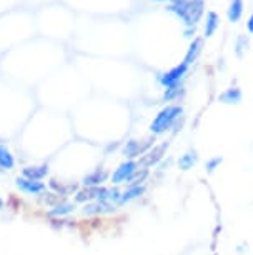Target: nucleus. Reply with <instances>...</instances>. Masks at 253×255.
<instances>
[{
  "label": "nucleus",
  "mask_w": 253,
  "mask_h": 255,
  "mask_svg": "<svg viewBox=\"0 0 253 255\" xmlns=\"http://www.w3.org/2000/svg\"><path fill=\"white\" fill-rule=\"evenodd\" d=\"M190 3H192V0H171V3L167 8L173 12L175 15H178L182 20H185L190 10Z\"/></svg>",
  "instance_id": "obj_11"
},
{
  "label": "nucleus",
  "mask_w": 253,
  "mask_h": 255,
  "mask_svg": "<svg viewBox=\"0 0 253 255\" xmlns=\"http://www.w3.org/2000/svg\"><path fill=\"white\" fill-rule=\"evenodd\" d=\"M180 94H182V89H180V85H175V87H169V89L165 90L164 99L167 100V102H170V100H173V99L178 97Z\"/></svg>",
  "instance_id": "obj_23"
},
{
  "label": "nucleus",
  "mask_w": 253,
  "mask_h": 255,
  "mask_svg": "<svg viewBox=\"0 0 253 255\" xmlns=\"http://www.w3.org/2000/svg\"><path fill=\"white\" fill-rule=\"evenodd\" d=\"M169 148V142H164V143H160V145H157L154 148H150L149 152L145 153V155H142L140 157V160H138V167H143V168H147V167H152V165H157L162 158H164V153L165 150Z\"/></svg>",
  "instance_id": "obj_4"
},
{
  "label": "nucleus",
  "mask_w": 253,
  "mask_h": 255,
  "mask_svg": "<svg viewBox=\"0 0 253 255\" xmlns=\"http://www.w3.org/2000/svg\"><path fill=\"white\" fill-rule=\"evenodd\" d=\"M107 212H115V205L112 204H105V202H88L84 207V214L85 215H102Z\"/></svg>",
  "instance_id": "obj_9"
},
{
  "label": "nucleus",
  "mask_w": 253,
  "mask_h": 255,
  "mask_svg": "<svg viewBox=\"0 0 253 255\" xmlns=\"http://www.w3.org/2000/svg\"><path fill=\"white\" fill-rule=\"evenodd\" d=\"M100 192H102V185L100 187H84L82 190H79L75 194V202L77 204H88V202L98 200Z\"/></svg>",
  "instance_id": "obj_7"
},
{
  "label": "nucleus",
  "mask_w": 253,
  "mask_h": 255,
  "mask_svg": "<svg viewBox=\"0 0 253 255\" xmlns=\"http://www.w3.org/2000/svg\"><path fill=\"white\" fill-rule=\"evenodd\" d=\"M75 210V204H70V202H64V204L54 207V209H50L47 212V215H49L50 219H62L65 217V215L72 214V212Z\"/></svg>",
  "instance_id": "obj_15"
},
{
  "label": "nucleus",
  "mask_w": 253,
  "mask_h": 255,
  "mask_svg": "<svg viewBox=\"0 0 253 255\" xmlns=\"http://www.w3.org/2000/svg\"><path fill=\"white\" fill-rule=\"evenodd\" d=\"M183 114V109L178 105H167L165 109H162L159 115L154 119V122L150 124V132L155 135L165 133L167 130H170L173 127V124L180 119V115Z\"/></svg>",
  "instance_id": "obj_1"
},
{
  "label": "nucleus",
  "mask_w": 253,
  "mask_h": 255,
  "mask_svg": "<svg viewBox=\"0 0 253 255\" xmlns=\"http://www.w3.org/2000/svg\"><path fill=\"white\" fill-rule=\"evenodd\" d=\"M42 200H44V204H47L49 207H57V205H60V204H64L65 200V197L64 195H60V194H55V192H44V197H42Z\"/></svg>",
  "instance_id": "obj_21"
},
{
  "label": "nucleus",
  "mask_w": 253,
  "mask_h": 255,
  "mask_svg": "<svg viewBox=\"0 0 253 255\" xmlns=\"http://www.w3.org/2000/svg\"><path fill=\"white\" fill-rule=\"evenodd\" d=\"M147 175H149V170H147V168H142L140 170V167H138V170L133 174V177L130 179L128 184L130 185H142V182L147 179Z\"/></svg>",
  "instance_id": "obj_22"
},
{
  "label": "nucleus",
  "mask_w": 253,
  "mask_h": 255,
  "mask_svg": "<svg viewBox=\"0 0 253 255\" xmlns=\"http://www.w3.org/2000/svg\"><path fill=\"white\" fill-rule=\"evenodd\" d=\"M187 70H188V65L185 64V62H182L180 65H176L173 67L171 70L169 72H165V74H162L159 77V82L164 87H175V85H178L180 84V80L183 79L185 74H187Z\"/></svg>",
  "instance_id": "obj_3"
},
{
  "label": "nucleus",
  "mask_w": 253,
  "mask_h": 255,
  "mask_svg": "<svg viewBox=\"0 0 253 255\" xmlns=\"http://www.w3.org/2000/svg\"><path fill=\"white\" fill-rule=\"evenodd\" d=\"M47 175H49V165L47 163H44V165H30L22 170V177H25L28 180L42 182Z\"/></svg>",
  "instance_id": "obj_8"
},
{
  "label": "nucleus",
  "mask_w": 253,
  "mask_h": 255,
  "mask_svg": "<svg viewBox=\"0 0 253 255\" xmlns=\"http://www.w3.org/2000/svg\"><path fill=\"white\" fill-rule=\"evenodd\" d=\"M107 179H108L107 172H105L103 168H97V170H93L92 174H88V175L84 177L82 184L85 187H100Z\"/></svg>",
  "instance_id": "obj_10"
},
{
  "label": "nucleus",
  "mask_w": 253,
  "mask_h": 255,
  "mask_svg": "<svg viewBox=\"0 0 253 255\" xmlns=\"http://www.w3.org/2000/svg\"><path fill=\"white\" fill-rule=\"evenodd\" d=\"M15 167V158L7 147L0 145V170H12Z\"/></svg>",
  "instance_id": "obj_17"
},
{
  "label": "nucleus",
  "mask_w": 253,
  "mask_h": 255,
  "mask_svg": "<svg viewBox=\"0 0 253 255\" xmlns=\"http://www.w3.org/2000/svg\"><path fill=\"white\" fill-rule=\"evenodd\" d=\"M145 194V187L143 185H130L128 189L123 192L122 197H120V204L118 205H123V204H127V202H132V200H135L138 199L140 195Z\"/></svg>",
  "instance_id": "obj_16"
},
{
  "label": "nucleus",
  "mask_w": 253,
  "mask_h": 255,
  "mask_svg": "<svg viewBox=\"0 0 253 255\" xmlns=\"http://www.w3.org/2000/svg\"><path fill=\"white\" fill-rule=\"evenodd\" d=\"M152 138L149 140H128L125 143V147H123V155H125L128 160H132V158H135L138 155H143V153H147L152 148Z\"/></svg>",
  "instance_id": "obj_5"
},
{
  "label": "nucleus",
  "mask_w": 253,
  "mask_h": 255,
  "mask_svg": "<svg viewBox=\"0 0 253 255\" xmlns=\"http://www.w3.org/2000/svg\"><path fill=\"white\" fill-rule=\"evenodd\" d=\"M2 209H3V200L0 199V210H2Z\"/></svg>",
  "instance_id": "obj_27"
},
{
  "label": "nucleus",
  "mask_w": 253,
  "mask_h": 255,
  "mask_svg": "<svg viewBox=\"0 0 253 255\" xmlns=\"http://www.w3.org/2000/svg\"><path fill=\"white\" fill-rule=\"evenodd\" d=\"M218 100L227 105H237L242 102V90L237 87H230V89H227L225 92L220 94Z\"/></svg>",
  "instance_id": "obj_13"
},
{
  "label": "nucleus",
  "mask_w": 253,
  "mask_h": 255,
  "mask_svg": "<svg viewBox=\"0 0 253 255\" xmlns=\"http://www.w3.org/2000/svg\"><path fill=\"white\" fill-rule=\"evenodd\" d=\"M248 49V40L245 35H240L237 38V55L243 57V52Z\"/></svg>",
  "instance_id": "obj_24"
},
{
  "label": "nucleus",
  "mask_w": 253,
  "mask_h": 255,
  "mask_svg": "<svg viewBox=\"0 0 253 255\" xmlns=\"http://www.w3.org/2000/svg\"><path fill=\"white\" fill-rule=\"evenodd\" d=\"M247 28H248V32L253 33V15L248 18V22H247Z\"/></svg>",
  "instance_id": "obj_26"
},
{
  "label": "nucleus",
  "mask_w": 253,
  "mask_h": 255,
  "mask_svg": "<svg viewBox=\"0 0 253 255\" xmlns=\"http://www.w3.org/2000/svg\"><path fill=\"white\" fill-rule=\"evenodd\" d=\"M220 163H222V157H213V158H210V160L207 162V170H208V172H213L215 168L220 165Z\"/></svg>",
  "instance_id": "obj_25"
},
{
  "label": "nucleus",
  "mask_w": 253,
  "mask_h": 255,
  "mask_svg": "<svg viewBox=\"0 0 253 255\" xmlns=\"http://www.w3.org/2000/svg\"><path fill=\"white\" fill-rule=\"evenodd\" d=\"M15 185L28 195H40V194H44L45 189H47V185L44 184V182L28 180V179H25V177H18V179L15 180Z\"/></svg>",
  "instance_id": "obj_6"
},
{
  "label": "nucleus",
  "mask_w": 253,
  "mask_h": 255,
  "mask_svg": "<svg viewBox=\"0 0 253 255\" xmlns=\"http://www.w3.org/2000/svg\"><path fill=\"white\" fill-rule=\"evenodd\" d=\"M198 160V155L195 150H188L187 153H183L182 157L178 158V167L182 168V170H190L195 163Z\"/></svg>",
  "instance_id": "obj_19"
},
{
  "label": "nucleus",
  "mask_w": 253,
  "mask_h": 255,
  "mask_svg": "<svg viewBox=\"0 0 253 255\" xmlns=\"http://www.w3.org/2000/svg\"><path fill=\"white\" fill-rule=\"evenodd\" d=\"M159 2H164V0H159Z\"/></svg>",
  "instance_id": "obj_28"
},
{
  "label": "nucleus",
  "mask_w": 253,
  "mask_h": 255,
  "mask_svg": "<svg viewBox=\"0 0 253 255\" xmlns=\"http://www.w3.org/2000/svg\"><path fill=\"white\" fill-rule=\"evenodd\" d=\"M202 49H203V40H202V38H198V37L193 38V42L188 47L187 55H185V59H183L185 64H187L188 67L192 65L193 62L198 59V55H200V52H202Z\"/></svg>",
  "instance_id": "obj_12"
},
{
  "label": "nucleus",
  "mask_w": 253,
  "mask_h": 255,
  "mask_svg": "<svg viewBox=\"0 0 253 255\" xmlns=\"http://www.w3.org/2000/svg\"><path fill=\"white\" fill-rule=\"evenodd\" d=\"M49 185H50V189L55 192V194H60V195H72V194H77L79 192V187L75 185V184H59V180H55V179H52L49 182Z\"/></svg>",
  "instance_id": "obj_14"
},
{
  "label": "nucleus",
  "mask_w": 253,
  "mask_h": 255,
  "mask_svg": "<svg viewBox=\"0 0 253 255\" xmlns=\"http://www.w3.org/2000/svg\"><path fill=\"white\" fill-rule=\"evenodd\" d=\"M137 170H138V163L135 160H127L120 163V165L115 168V172L110 175L112 184L117 185V184H123V182H130V179Z\"/></svg>",
  "instance_id": "obj_2"
},
{
  "label": "nucleus",
  "mask_w": 253,
  "mask_h": 255,
  "mask_svg": "<svg viewBox=\"0 0 253 255\" xmlns=\"http://www.w3.org/2000/svg\"><path fill=\"white\" fill-rule=\"evenodd\" d=\"M243 15V0H232L228 7V20L238 22Z\"/></svg>",
  "instance_id": "obj_18"
},
{
  "label": "nucleus",
  "mask_w": 253,
  "mask_h": 255,
  "mask_svg": "<svg viewBox=\"0 0 253 255\" xmlns=\"http://www.w3.org/2000/svg\"><path fill=\"white\" fill-rule=\"evenodd\" d=\"M218 23H220V18L215 12H208L207 13V22H205V37H212L215 30L218 28Z\"/></svg>",
  "instance_id": "obj_20"
}]
</instances>
